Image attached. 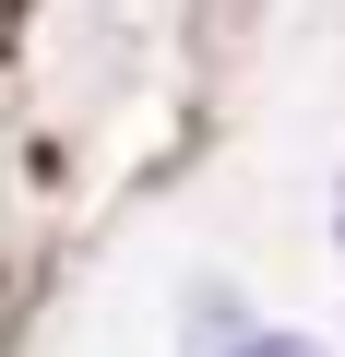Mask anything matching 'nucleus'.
Masks as SVG:
<instances>
[{"instance_id":"f257e3e1","label":"nucleus","mask_w":345,"mask_h":357,"mask_svg":"<svg viewBox=\"0 0 345 357\" xmlns=\"http://www.w3.org/2000/svg\"><path fill=\"white\" fill-rule=\"evenodd\" d=\"M215 357H321L309 333H238V345H215Z\"/></svg>"},{"instance_id":"f03ea898","label":"nucleus","mask_w":345,"mask_h":357,"mask_svg":"<svg viewBox=\"0 0 345 357\" xmlns=\"http://www.w3.org/2000/svg\"><path fill=\"white\" fill-rule=\"evenodd\" d=\"M333 250H345V178H333Z\"/></svg>"}]
</instances>
